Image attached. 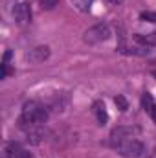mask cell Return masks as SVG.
<instances>
[{
    "mask_svg": "<svg viewBox=\"0 0 156 158\" xmlns=\"http://www.w3.org/2000/svg\"><path fill=\"white\" fill-rule=\"evenodd\" d=\"M48 57H50V48H48V46H37V48H33V50H30V52L26 53V59H28L31 64L44 63Z\"/></svg>",
    "mask_w": 156,
    "mask_h": 158,
    "instance_id": "5b68a950",
    "label": "cell"
},
{
    "mask_svg": "<svg viewBox=\"0 0 156 158\" xmlns=\"http://www.w3.org/2000/svg\"><path fill=\"white\" fill-rule=\"evenodd\" d=\"M109 4H119V2H123V0H107Z\"/></svg>",
    "mask_w": 156,
    "mask_h": 158,
    "instance_id": "2e32d148",
    "label": "cell"
},
{
    "mask_svg": "<svg viewBox=\"0 0 156 158\" xmlns=\"http://www.w3.org/2000/svg\"><path fill=\"white\" fill-rule=\"evenodd\" d=\"M142 107H143L145 112H151V110H153V107H154V99H153V96H151L149 92H145V94L142 96Z\"/></svg>",
    "mask_w": 156,
    "mask_h": 158,
    "instance_id": "30bf717a",
    "label": "cell"
},
{
    "mask_svg": "<svg viewBox=\"0 0 156 158\" xmlns=\"http://www.w3.org/2000/svg\"><path fill=\"white\" fill-rule=\"evenodd\" d=\"M15 20H17V24H20V26H26L30 20H31V6L28 4V2H20L17 7H15Z\"/></svg>",
    "mask_w": 156,
    "mask_h": 158,
    "instance_id": "277c9868",
    "label": "cell"
},
{
    "mask_svg": "<svg viewBox=\"0 0 156 158\" xmlns=\"http://www.w3.org/2000/svg\"><path fill=\"white\" fill-rule=\"evenodd\" d=\"M94 112H96V118H97V121H99L101 125H105V123L109 121V112H107V109H105V103L96 101V103H94Z\"/></svg>",
    "mask_w": 156,
    "mask_h": 158,
    "instance_id": "9c48e42d",
    "label": "cell"
},
{
    "mask_svg": "<svg viewBox=\"0 0 156 158\" xmlns=\"http://www.w3.org/2000/svg\"><path fill=\"white\" fill-rule=\"evenodd\" d=\"M112 31H110V26L109 24H96L92 26L90 30L84 31V42L86 44H99V42H105V40L110 39Z\"/></svg>",
    "mask_w": 156,
    "mask_h": 158,
    "instance_id": "3957f363",
    "label": "cell"
},
{
    "mask_svg": "<svg viewBox=\"0 0 156 158\" xmlns=\"http://www.w3.org/2000/svg\"><path fill=\"white\" fill-rule=\"evenodd\" d=\"M149 114H151V118L154 119V123H156V105H154V107H153V110H151Z\"/></svg>",
    "mask_w": 156,
    "mask_h": 158,
    "instance_id": "9a60e30c",
    "label": "cell"
},
{
    "mask_svg": "<svg viewBox=\"0 0 156 158\" xmlns=\"http://www.w3.org/2000/svg\"><path fill=\"white\" fill-rule=\"evenodd\" d=\"M6 158H31L30 151H26L20 143L17 142H9L6 145Z\"/></svg>",
    "mask_w": 156,
    "mask_h": 158,
    "instance_id": "8992f818",
    "label": "cell"
},
{
    "mask_svg": "<svg viewBox=\"0 0 156 158\" xmlns=\"http://www.w3.org/2000/svg\"><path fill=\"white\" fill-rule=\"evenodd\" d=\"M154 76H156V72H154Z\"/></svg>",
    "mask_w": 156,
    "mask_h": 158,
    "instance_id": "ac0fdd59",
    "label": "cell"
},
{
    "mask_svg": "<svg viewBox=\"0 0 156 158\" xmlns=\"http://www.w3.org/2000/svg\"><path fill=\"white\" fill-rule=\"evenodd\" d=\"M116 149L117 153L125 158H140L145 153V145L136 138H127V140L119 142L116 145Z\"/></svg>",
    "mask_w": 156,
    "mask_h": 158,
    "instance_id": "7a4b0ae2",
    "label": "cell"
},
{
    "mask_svg": "<svg viewBox=\"0 0 156 158\" xmlns=\"http://www.w3.org/2000/svg\"><path fill=\"white\" fill-rule=\"evenodd\" d=\"M136 132V129H130V127H119V129H114L112 134H110V142L112 145L116 147L119 142L127 140V138H132V134Z\"/></svg>",
    "mask_w": 156,
    "mask_h": 158,
    "instance_id": "52a82bcc",
    "label": "cell"
},
{
    "mask_svg": "<svg viewBox=\"0 0 156 158\" xmlns=\"http://www.w3.org/2000/svg\"><path fill=\"white\" fill-rule=\"evenodd\" d=\"M72 2L79 11H90V6H92L94 0H72Z\"/></svg>",
    "mask_w": 156,
    "mask_h": 158,
    "instance_id": "8fae6325",
    "label": "cell"
},
{
    "mask_svg": "<svg viewBox=\"0 0 156 158\" xmlns=\"http://www.w3.org/2000/svg\"><path fill=\"white\" fill-rule=\"evenodd\" d=\"M149 158H156V151H153V153H151V156Z\"/></svg>",
    "mask_w": 156,
    "mask_h": 158,
    "instance_id": "e0dca14e",
    "label": "cell"
},
{
    "mask_svg": "<svg viewBox=\"0 0 156 158\" xmlns=\"http://www.w3.org/2000/svg\"><path fill=\"white\" fill-rule=\"evenodd\" d=\"M134 40L138 44H142L143 48H149V46H156V31L153 33H136Z\"/></svg>",
    "mask_w": 156,
    "mask_h": 158,
    "instance_id": "ba28073f",
    "label": "cell"
},
{
    "mask_svg": "<svg viewBox=\"0 0 156 158\" xmlns=\"http://www.w3.org/2000/svg\"><path fill=\"white\" fill-rule=\"evenodd\" d=\"M142 20H147V22H156V13L154 11H142Z\"/></svg>",
    "mask_w": 156,
    "mask_h": 158,
    "instance_id": "5bb4252c",
    "label": "cell"
},
{
    "mask_svg": "<svg viewBox=\"0 0 156 158\" xmlns=\"http://www.w3.org/2000/svg\"><path fill=\"white\" fill-rule=\"evenodd\" d=\"M39 4L42 9L51 11V9H55V6H59V0H39Z\"/></svg>",
    "mask_w": 156,
    "mask_h": 158,
    "instance_id": "7c38bea8",
    "label": "cell"
},
{
    "mask_svg": "<svg viewBox=\"0 0 156 158\" xmlns=\"http://www.w3.org/2000/svg\"><path fill=\"white\" fill-rule=\"evenodd\" d=\"M48 119V109L44 105H40L39 101H28L22 109V116L20 123L22 127H40L42 123H46Z\"/></svg>",
    "mask_w": 156,
    "mask_h": 158,
    "instance_id": "6da1fadb",
    "label": "cell"
},
{
    "mask_svg": "<svg viewBox=\"0 0 156 158\" xmlns=\"http://www.w3.org/2000/svg\"><path fill=\"white\" fill-rule=\"evenodd\" d=\"M114 103L117 105V109H119L121 112H125V110L129 109V101H127L123 96H116V98H114Z\"/></svg>",
    "mask_w": 156,
    "mask_h": 158,
    "instance_id": "4fadbf2b",
    "label": "cell"
}]
</instances>
